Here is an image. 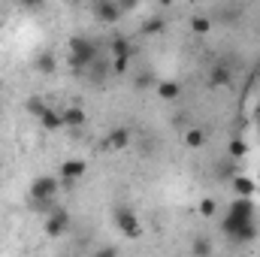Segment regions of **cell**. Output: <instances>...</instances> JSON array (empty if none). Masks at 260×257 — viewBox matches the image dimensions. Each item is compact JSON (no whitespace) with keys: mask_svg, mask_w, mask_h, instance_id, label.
<instances>
[{"mask_svg":"<svg viewBox=\"0 0 260 257\" xmlns=\"http://www.w3.org/2000/svg\"><path fill=\"white\" fill-rule=\"evenodd\" d=\"M221 230L233 239V242H251L257 236V224H254V197H236L227 206V215L221 218Z\"/></svg>","mask_w":260,"mask_h":257,"instance_id":"obj_1","label":"cell"},{"mask_svg":"<svg viewBox=\"0 0 260 257\" xmlns=\"http://www.w3.org/2000/svg\"><path fill=\"white\" fill-rule=\"evenodd\" d=\"M27 194H30V206H34V212L49 215V212H52V206H58L61 179H58V176H37V179L30 182Z\"/></svg>","mask_w":260,"mask_h":257,"instance_id":"obj_2","label":"cell"},{"mask_svg":"<svg viewBox=\"0 0 260 257\" xmlns=\"http://www.w3.org/2000/svg\"><path fill=\"white\" fill-rule=\"evenodd\" d=\"M97 58H100V49H97V43H94L91 37H85V34L70 37L67 64H70V70H73L76 76H85V73H88V67L94 64Z\"/></svg>","mask_w":260,"mask_h":257,"instance_id":"obj_3","label":"cell"},{"mask_svg":"<svg viewBox=\"0 0 260 257\" xmlns=\"http://www.w3.org/2000/svg\"><path fill=\"white\" fill-rule=\"evenodd\" d=\"M109 52H112V58H109L112 73H115V76H124L130 70V61H133V43H130L127 37H112Z\"/></svg>","mask_w":260,"mask_h":257,"instance_id":"obj_4","label":"cell"},{"mask_svg":"<svg viewBox=\"0 0 260 257\" xmlns=\"http://www.w3.org/2000/svg\"><path fill=\"white\" fill-rule=\"evenodd\" d=\"M112 221H115L121 236H127V239H139L142 236V224H139V218H136V212L130 206H115Z\"/></svg>","mask_w":260,"mask_h":257,"instance_id":"obj_5","label":"cell"},{"mask_svg":"<svg viewBox=\"0 0 260 257\" xmlns=\"http://www.w3.org/2000/svg\"><path fill=\"white\" fill-rule=\"evenodd\" d=\"M88 173V164L82 157H67L58 170V179H61V188H76V182H82V176Z\"/></svg>","mask_w":260,"mask_h":257,"instance_id":"obj_6","label":"cell"},{"mask_svg":"<svg viewBox=\"0 0 260 257\" xmlns=\"http://www.w3.org/2000/svg\"><path fill=\"white\" fill-rule=\"evenodd\" d=\"M67 230H70V212L64 206H52V212L46 215V236L58 239V236H64Z\"/></svg>","mask_w":260,"mask_h":257,"instance_id":"obj_7","label":"cell"},{"mask_svg":"<svg viewBox=\"0 0 260 257\" xmlns=\"http://www.w3.org/2000/svg\"><path fill=\"white\" fill-rule=\"evenodd\" d=\"M94 18H97L100 24H118V21L124 18V12H121L118 0H97V3H94Z\"/></svg>","mask_w":260,"mask_h":257,"instance_id":"obj_8","label":"cell"},{"mask_svg":"<svg viewBox=\"0 0 260 257\" xmlns=\"http://www.w3.org/2000/svg\"><path fill=\"white\" fill-rule=\"evenodd\" d=\"M130 139H133L130 127H112L109 133H106V148H112V151H124V148H130Z\"/></svg>","mask_w":260,"mask_h":257,"instance_id":"obj_9","label":"cell"},{"mask_svg":"<svg viewBox=\"0 0 260 257\" xmlns=\"http://www.w3.org/2000/svg\"><path fill=\"white\" fill-rule=\"evenodd\" d=\"M40 127L46 130V133H58V130H64V112L61 109H55V106H49L43 115H40Z\"/></svg>","mask_w":260,"mask_h":257,"instance_id":"obj_10","label":"cell"},{"mask_svg":"<svg viewBox=\"0 0 260 257\" xmlns=\"http://www.w3.org/2000/svg\"><path fill=\"white\" fill-rule=\"evenodd\" d=\"M154 94H157L160 100H170V103H173V100L182 97V85H179L176 79H157V82H154Z\"/></svg>","mask_w":260,"mask_h":257,"instance_id":"obj_11","label":"cell"},{"mask_svg":"<svg viewBox=\"0 0 260 257\" xmlns=\"http://www.w3.org/2000/svg\"><path fill=\"white\" fill-rule=\"evenodd\" d=\"M209 85L212 88H230L233 85V70L227 64H215L212 73H209Z\"/></svg>","mask_w":260,"mask_h":257,"instance_id":"obj_12","label":"cell"},{"mask_svg":"<svg viewBox=\"0 0 260 257\" xmlns=\"http://www.w3.org/2000/svg\"><path fill=\"white\" fill-rule=\"evenodd\" d=\"M233 191L236 197H254L257 194V179H251V176H233Z\"/></svg>","mask_w":260,"mask_h":257,"instance_id":"obj_13","label":"cell"},{"mask_svg":"<svg viewBox=\"0 0 260 257\" xmlns=\"http://www.w3.org/2000/svg\"><path fill=\"white\" fill-rule=\"evenodd\" d=\"M34 70L43 73V76L55 73V70H58V58H55V52H40V55L34 58Z\"/></svg>","mask_w":260,"mask_h":257,"instance_id":"obj_14","label":"cell"},{"mask_svg":"<svg viewBox=\"0 0 260 257\" xmlns=\"http://www.w3.org/2000/svg\"><path fill=\"white\" fill-rule=\"evenodd\" d=\"M61 112H64V124L70 130L85 127V109H82V106H67V109H61Z\"/></svg>","mask_w":260,"mask_h":257,"instance_id":"obj_15","label":"cell"},{"mask_svg":"<svg viewBox=\"0 0 260 257\" xmlns=\"http://www.w3.org/2000/svg\"><path fill=\"white\" fill-rule=\"evenodd\" d=\"M191 30H194L197 37H206V34L212 30V18H209V15H203V12L191 15Z\"/></svg>","mask_w":260,"mask_h":257,"instance_id":"obj_16","label":"cell"},{"mask_svg":"<svg viewBox=\"0 0 260 257\" xmlns=\"http://www.w3.org/2000/svg\"><path fill=\"white\" fill-rule=\"evenodd\" d=\"M24 109H27V115H30V118H37V121H40V115H43V112L49 109V103H46L43 97H27Z\"/></svg>","mask_w":260,"mask_h":257,"instance_id":"obj_17","label":"cell"},{"mask_svg":"<svg viewBox=\"0 0 260 257\" xmlns=\"http://www.w3.org/2000/svg\"><path fill=\"white\" fill-rule=\"evenodd\" d=\"M185 145H188V148H203V145H206V133L200 127H191L185 133Z\"/></svg>","mask_w":260,"mask_h":257,"instance_id":"obj_18","label":"cell"},{"mask_svg":"<svg viewBox=\"0 0 260 257\" xmlns=\"http://www.w3.org/2000/svg\"><path fill=\"white\" fill-rule=\"evenodd\" d=\"M142 34H164V18H148L145 24H142Z\"/></svg>","mask_w":260,"mask_h":257,"instance_id":"obj_19","label":"cell"},{"mask_svg":"<svg viewBox=\"0 0 260 257\" xmlns=\"http://www.w3.org/2000/svg\"><path fill=\"white\" fill-rule=\"evenodd\" d=\"M154 76H148V73H142V76H136V82H133V88L136 91H148V88H154Z\"/></svg>","mask_w":260,"mask_h":257,"instance_id":"obj_20","label":"cell"},{"mask_svg":"<svg viewBox=\"0 0 260 257\" xmlns=\"http://www.w3.org/2000/svg\"><path fill=\"white\" fill-rule=\"evenodd\" d=\"M215 212H218V203H215L212 197H206V200H200V215H203V218H212Z\"/></svg>","mask_w":260,"mask_h":257,"instance_id":"obj_21","label":"cell"},{"mask_svg":"<svg viewBox=\"0 0 260 257\" xmlns=\"http://www.w3.org/2000/svg\"><path fill=\"white\" fill-rule=\"evenodd\" d=\"M191 251H194V254H212L215 248H212V242H209V239H194Z\"/></svg>","mask_w":260,"mask_h":257,"instance_id":"obj_22","label":"cell"},{"mask_svg":"<svg viewBox=\"0 0 260 257\" xmlns=\"http://www.w3.org/2000/svg\"><path fill=\"white\" fill-rule=\"evenodd\" d=\"M221 21H224V24H236V21H239V9H236V6H230V9L224 6V9H221Z\"/></svg>","mask_w":260,"mask_h":257,"instance_id":"obj_23","label":"cell"},{"mask_svg":"<svg viewBox=\"0 0 260 257\" xmlns=\"http://www.w3.org/2000/svg\"><path fill=\"white\" fill-rule=\"evenodd\" d=\"M227 151H230V157H245V154H248V145H245V142H239V139H233Z\"/></svg>","mask_w":260,"mask_h":257,"instance_id":"obj_24","label":"cell"},{"mask_svg":"<svg viewBox=\"0 0 260 257\" xmlns=\"http://www.w3.org/2000/svg\"><path fill=\"white\" fill-rule=\"evenodd\" d=\"M139 3H142V0H118V6H121V12H124V15H127V12H136V9H139Z\"/></svg>","mask_w":260,"mask_h":257,"instance_id":"obj_25","label":"cell"},{"mask_svg":"<svg viewBox=\"0 0 260 257\" xmlns=\"http://www.w3.org/2000/svg\"><path fill=\"white\" fill-rule=\"evenodd\" d=\"M24 9H30V12H40L43 6H46V0H18Z\"/></svg>","mask_w":260,"mask_h":257,"instance_id":"obj_26","label":"cell"},{"mask_svg":"<svg viewBox=\"0 0 260 257\" xmlns=\"http://www.w3.org/2000/svg\"><path fill=\"white\" fill-rule=\"evenodd\" d=\"M173 3H176V0H160V6H173Z\"/></svg>","mask_w":260,"mask_h":257,"instance_id":"obj_27","label":"cell"},{"mask_svg":"<svg viewBox=\"0 0 260 257\" xmlns=\"http://www.w3.org/2000/svg\"><path fill=\"white\" fill-rule=\"evenodd\" d=\"M0 109H3V82H0Z\"/></svg>","mask_w":260,"mask_h":257,"instance_id":"obj_28","label":"cell"},{"mask_svg":"<svg viewBox=\"0 0 260 257\" xmlns=\"http://www.w3.org/2000/svg\"><path fill=\"white\" fill-rule=\"evenodd\" d=\"M257 188H260V173H257Z\"/></svg>","mask_w":260,"mask_h":257,"instance_id":"obj_29","label":"cell"}]
</instances>
